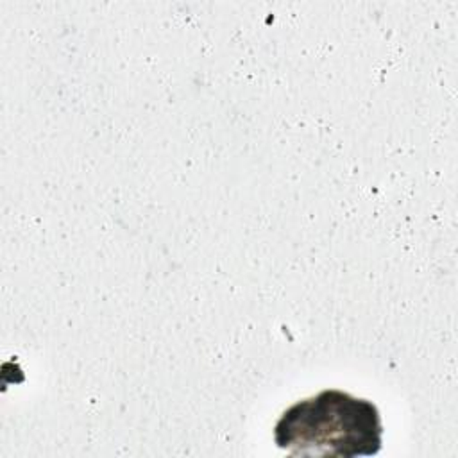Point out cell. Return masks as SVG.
<instances>
[{"label": "cell", "instance_id": "cell-1", "mask_svg": "<svg viewBox=\"0 0 458 458\" xmlns=\"http://www.w3.org/2000/svg\"><path fill=\"white\" fill-rule=\"evenodd\" d=\"M276 444L292 454L370 456L381 449L376 404L342 390H322L283 411L274 428Z\"/></svg>", "mask_w": 458, "mask_h": 458}]
</instances>
